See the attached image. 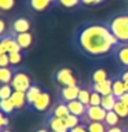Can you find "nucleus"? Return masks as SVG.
<instances>
[{
  "instance_id": "1",
  "label": "nucleus",
  "mask_w": 128,
  "mask_h": 132,
  "mask_svg": "<svg viewBox=\"0 0 128 132\" xmlns=\"http://www.w3.org/2000/svg\"><path fill=\"white\" fill-rule=\"evenodd\" d=\"M76 43L81 52L92 58L106 56L113 52L118 40L111 35L105 23H87L78 29Z\"/></svg>"
},
{
  "instance_id": "2",
  "label": "nucleus",
  "mask_w": 128,
  "mask_h": 132,
  "mask_svg": "<svg viewBox=\"0 0 128 132\" xmlns=\"http://www.w3.org/2000/svg\"><path fill=\"white\" fill-rule=\"evenodd\" d=\"M118 43H128V12H121L111 16L105 22Z\"/></svg>"
},
{
  "instance_id": "3",
  "label": "nucleus",
  "mask_w": 128,
  "mask_h": 132,
  "mask_svg": "<svg viewBox=\"0 0 128 132\" xmlns=\"http://www.w3.org/2000/svg\"><path fill=\"white\" fill-rule=\"evenodd\" d=\"M107 111L103 109L102 106H87V111L85 114L80 118L83 124H88L91 121H105Z\"/></svg>"
},
{
  "instance_id": "4",
  "label": "nucleus",
  "mask_w": 128,
  "mask_h": 132,
  "mask_svg": "<svg viewBox=\"0 0 128 132\" xmlns=\"http://www.w3.org/2000/svg\"><path fill=\"white\" fill-rule=\"evenodd\" d=\"M11 87L14 91H21V92H26V91L30 88L32 82H30V77L28 76L26 73L23 72H18L14 74V77H12L11 80Z\"/></svg>"
},
{
  "instance_id": "5",
  "label": "nucleus",
  "mask_w": 128,
  "mask_h": 132,
  "mask_svg": "<svg viewBox=\"0 0 128 132\" xmlns=\"http://www.w3.org/2000/svg\"><path fill=\"white\" fill-rule=\"evenodd\" d=\"M55 78H57V82L61 87H74V85H78L76 77L73 76V72L70 69H68V68H63V69L58 70L57 74H55Z\"/></svg>"
},
{
  "instance_id": "6",
  "label": "nucleus",
  "mask_w": 128,
  "mask_h": 132,
  "mask_svg": "<svg viewBox=\"0 0 128 132\" xmlns=\"http://www.w3.org/2000/svg\"><path fill=\"white\" fill-rule=\"evenodd\" d=\"M113 56L124 69H128V43H118L113 50Z\"/></svg>"
},
{
  "instance_id": "7",
  "label": "nucleus",
  "mask_w": 128,
  "mask_h": 132,
  "mask_svg": "<svg viewBox=\"0 0 128 132\" xmlns=\"http://www.w3.org/2000/svg\"><path fill=\"white\" fill-rule=\"evenodd\" d=\"M47 127L51 132H69V128L66 127L65 120L55 117V116H48L47 117Z\"/></svg>"
},
{
  "instance_id": "8",
  "label": "nucleus",
  "mask_w": 128,
  "mask_h": 132,
  "mask_svg": "<svg viewBox=\"0 0 128 132\" xmlns=\"http://www.w3.org/2000/svg\"><path fill=\"white\" fill-rule=\"evenodd\" d=\"M78 92H80V87H78V85H74V87H62V88H61V99H62V102L68 103L70 101L77 99Z\"/></svg>"
},
{
  "instance_id": "9",
  "label": "nucleus",
  "mask_w": 128,
  "mask_h": 132,
  "mask_svg": "<svg viewBox=\"0 0 128 132\" xmlns=\"http://www.w3.org/2000/svg\"><path fill=\"white\" fill-rule=\"evenodd\" d=\"M66 105H68V109H69L70 114H74V116H77V117H80V118L85 114V111H87V106L83 105L78 99L70 101V102L66 103Z\"/></svg>"
},
{
  "instance_id": "10",
  "label": "nucleus",
  "mask_w": 128,
  "mask_h": 132,
  "mask_svg": "<svg viewBox=\"0 0 128 132\" xmlns=\"http://www.w3.org/2000/svg\"><path fill=\"white\" fill-rule=\"evenodd\" d=\"M111 82H113V80H110V78H107V80L102 81V82H92V84H91V89L97 91L98 94L102 95V96L110 95L111 94Z\"/></svg>"
},
{
  "instance_id": "11",
  "label": "nucleus",
  "mask_w": 128,
  "mask_h": 132,
  "mask_svg": "<svg viewBox=\"0 0 128 132\" xmlns=\"http://www.w3.org/2000/svg\"><path fill=\"white\" fill-rule=\"evenodd\" d=\"M50 103H51V98L47 92H41L40 96L35 101V103L32 105V107L37 111H45L48 109Z\"/></svg>"
},
{
  "instance_id": "12",
  "label": "nucleus",
  "mask_w": 128,
  "mask_h": 132,
  "mask_svg": "<svg viewBox=\"0 0 128 132\" xmlns=\"http://www.w3.org/2000/svg\"><path fill=\"white\" fill-rule=\"evenodd\" d=\"M127 91H128V88H127V85L124 84V81L121 80V77L116 76L113 78V82H111V94L118 99L123 94H125Z\"/></svg>"
},
{
  "instance_id": "13",
  "label": "nucleus",
  "mask_w": 128,
  "mask_h": 132,
  "mask_svg": "<svg viewBox=\"0 0 128 132\" xmlns=\"http://www.w3.org/2000/svg\"><path fill=\"white\" fill-rule=\"evenodd\" d=\"M0 43H2V45L4 47V50H6L7 54L10 52H21V48L19 44L17 43L15 39H12V37H4V39L0 40Z\"/></svg>"
},
{
  "instance_id": "14",
  "label": "nucleus",
  "mask_w": 128,
  "mask_h": 132,
  "mask_svg": "<svg viewBox=\"0 0 128 132\" xmlns=\"http://www.w3.org/2000/svg\"><path fill=\"white\" fill-rule=\"evenodd\" d=\"M29 29H30V21L28 18H18L12 23V30L17 35L18 33H26V32H29Z\"/></svg>"
},
{
  "instance_id": "15",
  "label": "nucleus",
  "mask_w": 128,
  "mask_h": 132,
  "mask_svg": "<svg viewBox=\"0 0 128 132\" xmlns=\"http://www.w3.org/2000/svg\"><path fill=\"white\" fill-rule=\"evenodd\" d=\"M15 40L17 43L19 44V47L22 50H26L32 45V41H33V36L30 35L29 32L26 33H18V35L15 36Z\"/></svg>"
},
{
  "instance_id": "16",
  "label": "nucleus",
  "mask_w": 128,
  "mask_h": 132,
  "mask_svg": "<svg viewBox=\"0 0 128 132\" xmlns=\"http://www.w3.org/2000/svg\"><path fill=\"white\" fill-rule=\"evenodd\" d=\"M11 102L14 103L15 109H22L26 103V94L25 92H21V91H14L11 95Z\"/></svg>"
},
{
  "instance_id": "17",
  "label": "nucleus",
  "mask_w": 128,
  "mask_h": 132,
  "mask_svg": "<svg viewBox=\"0 0 128 132\" xmlns=\"http://www.w3.org/2000/svg\"><path fill=\"white\" fill-rule=\"evenodd\" d=\"M69 114L70 113H69L68 105H66L65 102H61L51 110V114L50 116H55V117H59V118H65V117H68Z\"/></svg>"
},
{
  "instance_id": "18",
  "label": "nucleus",
  "mask_w": 128,
  "mask_h": 132,
  "mask_svg": "<svg viewBox=\"0 0 128 132\" xmlns=\"http://www.w3.org/2000/svg\"><path fill=\"white\" fill-rule=\"evenodd\" d=\"M43 92V91H41V88L40 87H37V85H30V88H29L26 92V103H29V105H33V103H35V101L37 98L40 96V94Z\"/></svg>"
},
{
  "instance_id": "19",
  "label": "nucleus",
  "mask_w": 128,
  "mask_h": 132,
  "mask_svg": "<svg viewBox=\"0 0 128 132\" xmlns=\"http://www.w3.org/2000/svg\"><path fill=\"white\" fill-rule=\"evenodd\" d=\"M116 102H117V98H116L113 94H110V95H105V96H102L101 106H102L106 111H110V110H113V109H114Z\"/></svg>"
},
{
  "instance_id": "20",
  "label": "nucleus",
  "mask_w": 128,
  "mask_h": 132,
  "mask_svg": "<svg viewBox=\"0 0 128 132\" xmlns=\"http://www.w3.org/2000/svg\"><path fill=\"white\" fill-rule=\"evenodd\" d=\"M105 125L107 128H110V127H117L118 125V122H120V117H118V114L116 113L114 110H110V111H107L106 113V117H105Z\"/></svg>"
},
{
  "instance_id": "21",
  "label": "nucleus",
  "mask_w": 128,
  "mask_h": 132,
  "mask_svg": "<svg viewBox=\"0 0 128 132\" xmlns=\"http://www.w3.org/2000/svg\"><path fill=\"white\" fill-rule=\"evenodd\" d=\"M29 4H30V7L35 11L41 12V11L47 10V8L50 7L51 2H50V0H29Z\"/></svg>"
},
{
  "instance_id": "22",
  "label": "nucleus",
  "mask_w": 128,
  "mask_h": 132,
  "mask_svg": "<svg viewBox=\"0 0 128 132\" xmlns=\"http://www.w3.org/2000/svg\"><path fill=\"white\" fill-rule=\"evenodd\" d=\"M0 110L3 111V114H12L15 110L14 103L11 102V99H0Z\"/></svg>"
},
{
  "instance_id": "23",
  "label": "nucleus",
  "mask_w": 128,
  "mask_h": 132,
  "mask_svg": "<svg viewBox=\"0 0 128 132\" xmlns=\"http://www.w3.org/2000/svg\"><path fill=\"white\" fill-rule=\"evenodd\" d=\"M87 125V129L88 132H106L107 131V127L105 125V122H101V121H91Z\"/></svg>"
},
{
  "instance_id": "24",
  "label": "nucleus",
  "mask_w": 128,
  "mask_h": 132,
  "mask_svg": "<svg viewBox=\"0 0 128 132\" xmlns=\"http://www.w3.org/2000/svg\"><path fill=\"white\" fill-rule=\"evenodd\" d=\"M14 74H12V70L8 68H0V82L3 84H10Z\"/></svg>"
},
{
  "instance_id": "25",
  "label": "nucleus",
  "mask_w": 128,
  "mask_h": 132,
  "mask_svg": "<svg viewBox=\"0 0 128 132\" xmlns=\"http://www.w3.org/2000/svg\"><path fill=\"white\" fill-rule=\"evenodd\" d=\"M113 110L118 114V117H120V118H125V117H128V106H127V105H124L123 102H120V101L116 102V105H114V109H113Z\"/></svg>"
},
{
  "instance_id": "26",
  "label": "nucleus",
  "mask_w": 128,
  "mask_h": 132,
  "mask_svg": "<svg viewBox=\"0 0 128 132\" xmlns=\"http://www.w3.org/2000/svg\"><path fill=\"white\" fill-rule=\"evenodd\" d=\"M90 98H91V88H90V89L81 88L80 92H78V96H77L78 101H80L83 105L88 106V105H90Z\"/></svg>"
},
{
  "instance_id": "27",
  "label": "nucleus",
  "mask_w": 128,
  "mask_h": 132,
  "mask_svg": "<svg viewBox=\"0 0 128 132\" xmlns=\"http://www.w3.org/2000/svg\"><path fill=\"white\" fill-rule=\"evenodd\" d=\"M92 82H102L107 80V73L105 69H97L95 72L92 73Z\"/></svg>"
},
{
  "instance_id": "28",
  "label": "nucleus",
  "mask_w": 128,
  "mask_h": 132,
  "mask_svg": "<svg viewBox=\"0 0 128 132\" xmlns=\"http://www.w3.org/2000/svg\"><path fill=\"white\" fill-rule=\"evenodd\" d=\"M63 120H65V124H66V127H68L69 129H72V128L77 127L78 124H81L80 117H77V116H74V114H69L68 117H65Z\"/></svg>"
},
{
  "instance_id": "29",
  "label": "nucleus",
  "mask_w": 128,
  "mask_h": 132,
  "mask_svg": "<svg viewBox=\"0 0 128 132\" xmlns=\"http://www.w3.org/2000/svg\"><path fill=\"white\" fill-rule=\"evenodd\" d=\"M14 89H12L11 84H3L0 87V99H10Z\"/></svg>"
},
{
  "instance_id": "30",
  "label": "nucleus",
  "mask_w": 128,
  "mask_h": 132,
  "mask_svg": "<svg viewBox=\"0 0 128 132\" xmlns=\"http://www.w3.org/2000/svg\"><path fill=\"white\" fill-rule=\"evenodd\" d=\"M101 102H102V95L98 94L97 91L91 89V98L88 106H101Z\"/></svg>"
},
{
  "instance_id": "31",
  "label": "nucleus",
  "mask_w": 128,
  "mask_h": 132,
  "mask_svg": "<svg viewBox=\"0 0 128 132\" xmlns=\"http://www.w3.org/2000/svg\"><path fill=\"white\" fill-rule=\"evenodd\" d=\"M61 6H63L66 8H74L78 4H81V0H58Z\"/></svg>"
},
{
  "instance_id": "32",
  "label": "nucleus",
  "mask_w": 128,
  "mask_h": 132,
  "mask_svg": "<svg viewBox=\"0 0 128 132\" xmlns=\"http://www.w3.org/2000/svg\"><path fill=\"white\" fill-rule=\"evenodd\" d=\"M15 6V0H0V10L8 11Z\"/></svg>"
},
{
  "instance_id": "33",
  "label": "nucleus",
  "mask_w": 128,
  "mask_h": 132,
  "mask_svg": "<svg viewBox=\"0 0 128 132\" xmlns=\"http://www.w3.org/2000/svg\"><path fill=\"white\" fill-rule=\"evenodd\" d=\"M8 59H10L11 65H18L22 61V55H21V52H10L8 54Z\"/></svg>"
},
{
  "instance_id": "34",
  "label": "nucleus",
  "mask_w": 128,
  "mask_h": 132,
  "mask_svg": "<svg viewBox=\"0 0 128 132\" xmlns=\"http://www.w3.org/2000/svg\"><path fill=\"white\" fill-rule=\"evenodd\" d=\"M8 63H10L8 54H3V55H0V68H7Z\"/></svg>"
},
{
  "instance_id": "35",
  "label": "nucleus",
  "mask_w": 128,
  "mask_h": 132,
  "mask_svg": "<svg viewBox=\"0 0 128 132\" xmlns=\"http://www.w3.org/2000/svg\"><path fill=\"white\" fill-rule=\"evenodd\" d=\"M69 132H88V129H87V125L85 124H78L77 127L72 128V129H69Z\"/></svg>"
},
{
  "instance_id": "36",
  "label": "nucleus",
  "mask_w": 128,
  "mask_h": 132,
  "mask_svg": "<svg viewBox=\"0 0 128 132\" xmlns=\"http://www.w3.org/2000/svg\"><path fill=\"white\" fill-rule=\"evenodd\" d=\"M120 77H121V80L124 81V84L127 85V88H128V69H124L121 73L118 74Z\"/></svg>"
},
{
  "instance_id": "37",
  "label": "nucleus",
  "mask_w": 128,
  "mask_h": 132,
  "mask_svg": "<svg viewBox=\"0 0 128 132\" xmlns=\"http://www.w3.org/2000/svg\"><path fill=\"white\" fill-rule=\"evenodd\" d=\"M117 101H120V102H123L124 105H127V106H128V91H127L125 94H123L121 96H120V98L117 99Z\"/></svg>"
},
{
  "instance_id": "38",
  "label": "nucleus",
  "mask_w": 128,
  "mask_h": 132,
  "mask_svg": "<svg viewBox=\"0 0 128 132\" xmlns=\"http://www.w3.org/2000/svg\"><path fill=\"white\" fill-rule=\"evenodd\" d=\"M106 132H124V131L117 125V127H110V128H107V131H106Z\"/></svg>"
},
{
  "instance_id": "39",
  "label": "nucleus",
  "mask_w": 128,
  "mask_h": 132,
  "mask_svg": "<svg viewBox=\"0 0 128 132\" xmlns=\"http://www.w3.org/2000/svg\"><path fill=\"white\" fill-rule=\"evenodd\" d=\"M95 3H97V0H81V4H84V6H95Z\"/></svg>"
},
{
  "instance_id": "40",
  "label": "nucleus",
  "mask_w": 128,
  "mask_h": 132,
  "mask_svg": "<svg viewBox=\"0 0 128 132\" xmlns=\"http://www.w3.org/2000/svg\"><path fill=\"white\" fill-rule=\"evenodd\" d=\"M4 117H6V114H3V111L0 110V131L4 127Z\"/></svg>"
},
{
  "instance_id": "41",
  "label": "nucleus",
  "mask_w": 128,
  "mask_h": 132,
  "mask_svg": "<svg viewBox=\"0 0 128 132\" xmlns=\"http://www.w3.org/2000/svg\"><path fill=\"white\" fill-rule=\"evenodd\" d=\"M4 30H6V23H4L3 19H0V36L4 33Z\"/></svg>"
},
{
  "instance_id": "42",
  "label": "nucleus",
  "mask_w": 128,
  "mask_h": 132,
  "mask_svg": "<svg viewBox=\"0 0 128 132\" xmlns=\"http://www.w3.org/2000/svg\"><path fill=\"white\" fill-rule=\"evenodd\" d=\"M3 54H7L6 50H4V47L2 45V43H0V55H3Z\"/></svg>"
},
{
  "instance_id": "43",
  "label": "nucleus",
  "mask_w": 128,
  "mask_h": 132,
  "mask_svg": "<svg viewBox=\"0 0 128 132\" xmlns=\"http://www.w3.org/2000/svg\"><path fill=\"white\" fill-rule=\"evenodd\" d=\"M36 132H51L50 129H45V128H41V129H37Z\"/></svg>"
},
{
  "instance_id": "44",
  "label": "nucleus",
  "mask_w": 128,
  "mask_h": 132,
  "mask_svg": "<svg viewBox=\"0 0 128 132\" xmlns=\"http://www.w3.org/2000/svg\"><path fill=\"white\" fill-rule=\"evenodd\" d=\"M102 2H105V0H97V3H95V4H99V3H102Z\"/></svg>"
},
{
  "instance_id": "45",
  "label": "nucleus",
  "mask_w": 128,
  "mask_h": 132,
  "mask_svg": "<svg viewBox=\"0 0 128 132\" xmlns=\"http://www.w3.org/2000/svg\"><path fill=\"white\" fill-rule=\"evenodd\" d=\"M0 132H12V131H10V129H3V131H0Z\"/></svg>"
},
{
  "instance_id": "46",
  "label": "nucleus",
  "mask_w": 128,
  "mask_h": 132,
  "mask_svg": "<svg viewBox=\"0 0 128 132\" xmlns=\"http://www.w3.org/2000/svg\"><path fill=\"white\" fill-rule=\"evenodd\" d=\"M50 2H51V3H55V2H58V0H50Z\"/></svg>"
},
{
  "instance_id": "47",
  "label": "nucleus",
  "mask_w": 128,
  "mask_h": 132,
  "mask_svg": "<svg viewBox=\"0 0 128 132\" xmlns=\"http://www.w3.org/2000/svg\"><path fill=\"white\" fill-rule=\"evenodd\" d=\"M124 132H128V128H127V129H124Z\"/></svg>"
}]
</instances>
